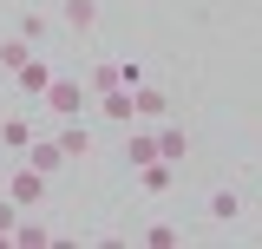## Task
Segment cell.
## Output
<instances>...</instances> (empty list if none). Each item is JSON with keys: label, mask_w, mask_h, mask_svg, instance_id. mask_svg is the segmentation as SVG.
<instances>
[{"label": "cell", "mask_w": 262, "mask_h": 249, "mask_svg": "<svg viewBox=\"0 0 262 249\" xmlns=\"http://www.w3.org/2000/svg\"><path fill=\"white\" fill-rule=\"evenodd\" d=\"M39 105H46V118H85L92 92H85V79H79V72H53V86L39 92Z\"/></svg>", "instance_id": "6da1fadb"}, {"label": "cell", "mask_w": 262, "mask_h": 249, "mask_svg": "<svg viewBox=\"0 0 262 249\" xmlns=\"http://www.w3.org/2000/svg\"><path fill=\"white\" fill-rule=\"evenodd\" d=\"M53 144L66 151V164H85V157H92V125H85V118H59Z\"/></svg>", "instance_id": "7a4b0ae2"}, {"label": "cell", "mask_w": 262, "mask_h": 249, "mask_svg": "<svg viewBox=\"0 0 262 249\" xmlns=\"http://www.w3.org/2000/svg\"><path fill=\"white\" fill-rule=\"evenodd\" d=\"M7 197H13L20 210H39V197H46V177H39L33 164H20V171L7 177Z\"/></svg>", "instance_id": "3957f363"}, {"label": "cell", "mask_w": 262, "mask_h": 249, "mask_svg": "<svg viewBox=\"0 0 262 249\" xmlns=\"http://www.w3.org/2000/svg\"><path fill=\"white\" fill-rule=\"evenodd\" d=\"M138 190H144V197H164V190H177V164H170V157H151V164H138Z\"/></svg>", "instance_id": "277c9868"}, {"label": "cell", "mask_w": 262, "mask_h": 249, "mask_svg": "<svg viewBox=\"0 0 262 249\" xmlns=\"http://www.w3.org/2000/svg\"><path fill=\"white\" fill-rule=\"evenodd\" d=\"M20 157H27L33 171H39V177H59V171H66V151L53 144V138H39V131H33V144H27Z\"/></svg>", "instance_id": "5b68a950"}, {"label": "cell", "mask_w": 262, "mask_h": 249, "mask_svg": "<svg viewBox=\"0 0 262 249\" xmlns=\"http://www.w3.org/2000/svg\"><path fill=\"white\" fill-rule=\"evenodd\" d=\"M164 112H170L164 86H144V79H138V86H131V118H164Z\"/></svg>", "instance_id": "8992f818"}, {"label": "cell", "mask_w": 262, "mask_h": 249, "mask_svg": "<svg viewBox=\"0 0 262 249\" xmlns=\"http://www.w3.org/2000/svg\"><path fill=\"white\" fill-rule=\"evenodd\" d=\"M59 20H66V33H72V39H85V33L98 27V0H66Z\"/></svg>", "instance_id": "52a82bcc"}, {"label": "cell", "mask_w": 262, "mask_h": 249, "mask_svg": "<svg viewBox=\"0 0 262 249\" xmlns=\"http://www.w3.org/2000/svg\"><path fill=\"white\" fill-rule=\"evenodd\" d=\"M151 157H158V131H144V125H131V131H125V164L138 171V164H151Z\"/></svg>", "instance_id": "ba28073f"}, {"label": "cell", "mask_w": 262, "mask_h": 249, "mask_svg": "<svg viewBox=\"0 0 262 249\" xmlns=\"http://www.w3.org/2000/svg\"><path fill=\"white\" fill-rule=\"evenodd\" d=\"M53 243V230L33 217V210H20V223H13V249H46Z\"/></svg>", "instance_id": "9c48e42d"}, {"label": "cell", "mask_w": 262, "mask_h": 249, "mask_svg": "<svg viewBox=\"0 0 262 249\" xmlns=\"http://www.w3.org/2000/svg\"><path fill=\"white\" fill-rule=\"evenodd\" d=\"M33 131H39V125H33L27 112H13V118H0V144H7V151H27Z\"/></svg>", "instance_id": "30bf717a"}, {"label": "cell", "mask_w": 262, "mask_h": 249, "mask_svg": "<svg viewBox=\"0 0 262 249\" xmlns=\"http://www.w3.org/2000/svg\"><path fill=\"white\" fill-rule=\"evenodd\" d=\"M13 79H20V92H27V98H39V92H46V86H53V66H46V59H39V53H33V59L20 66Z\"/></svg>", "instance_id": "8fae6325"}, {"label": "cell", "mask_w": 262, "mask_h": 249, "mask_svg": "<svg viewBox=\"0 0 262 249\" xmlns=\"http://www.w3.org/2000/svg\"><path fill=\"white\" fill-rule=\"evenodd\" d=\"M243 217V190L223 184V190H210V223H236Z\"/></svg>", "instance_id": "7c38bea8"}, {"label": "cell", "mask_w": 262, "mask_h": 249, "mask_svg": "<svg viewBox=\"0 0 262 249\" xmlns=\"http://www.w3.org/2000/svg\"><path fill=\"white\" fill-rule=\"evenodd\" d=\"M158 157L184 164V157H190V131H184V125H164V131H158Z\"/></svg>", "instance_id": "4fadbf2b"}, {"label": "cell", "mask_w": 262, "mask_h": 249, "mask_svg": "<svg viewBox=\"0 0 262 249\" xmlns=\"http://www.w3.org/2000/svg\"><path fill=\"white\" fill-rule=\"evenodd\" d=\"M98 118H112V125H138L131 118V92L118 86V92H98Z\"/></svg>", "instance_id": "5bb4252c"}, {"label": "cell", "mask_w": 262, "mask_h": 249, "mask_svg": "<svg viewBox=\"0 0 262 249\" xmlns=\"http://www.w3.org/2000/svg\"><path fill=\"white\" fill-rule=\"evenodd\" d=\"M118 86H125V66H92V72H85V92H118Z\"/></svg>", "instance_id": "9a60e30c"}, {"label": "cell", "mask_w": 262, "mask_h": 249, "mask_svg": "<svg viewBox=\"0 0 262 249\" xmlns=\"http://www.w3.org/2000/svg\"><path fill=\"white\" fill-rule=\"evenodd\" d=\"M27 59H33V46L20 39V33H13V39H0V72H20Z\"/></svg>", "instance_id": "2e32d148"}, {"label": "cell", "mask_w": 262, "mask_h": 249, "mask_svg": "<svg viewBox=\"0 0 262 249\" xmlns=\"http://www.w3.org/2000/svg\"><path fill=\"white\" fill-rule=\"evenodd\" d=\"M144 243H151V249H170V243H184V230H177V223H144Z\"/></svg>", "instance_id": "e0dca14e"}, {"label": "cell", "mask_w": 262, "mask_h": 249, "mask_svg": "<svg viewBox=\"0 0 262 249\" xmlns=\"http://www.w3.org/2000/svg\"><path fill=\"white\" fill-rule=\"evenodd\" d=\"M39 33H46V13H20V39L39 46Z\"/></svg>", "instance_id": "ac0fdd59"}, {"label": "cell", "mask_w": 262, "mask_h": 249, "mask_svg": "<svg viewBox=\"0 0 262 249\" xmlns=\"http://www.w3.org/2000/svg\"><path fill=\"white\" fill-rule=\"evenodd\" d=\"M13 223H20V203H13V197H7V190H0V230H7V236H13Z\"/></svg>", "instance_id": "d6986e66"}]
</instances>
